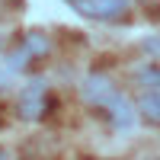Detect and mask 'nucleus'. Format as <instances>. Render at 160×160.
<instances>
[{
	"label": "nucleus",
	"mask_w": 160,
	"mask_h": 160,
	"mask_svg": "<svg viewBox=\"0 0 160 160\" xmlns=\"http://www.w3.org/2000/svg\"><path fill=\"white\" fill-rule=\"evenodd\" d=\"M83 96L90 106H99V109H109V106L122 96L118 93V87L112 83L106 74H90L87 77V83H83Z\"/></svg>",
	"instance_id": "nucleus-3"
},
{
	"label": "nucleus",
	"mask_w": 160,
	"mask_h": 160,
	"mask_svg": "<svg viewBox=\"0 0 160 160\" xmlns=\"http://www.w3.org/2000/svg\"><path fill=\"white\" fill-rule=\"evenodd\" d=\"M48 109V83L45 80H32L29 87L19 93V115L35 122V118H42Z\"/></svg>",
	"instance_id": "nucleus-2"
},
{
	"label": "nucleus",
	"mask_w": 160,
	"mask_h": 160,
	"mask_svg": "<svg viewBox=\"0 0 160 160\" xmlns=\"http://www.w3.org/2000/svg\"><path fill=\"white\" fill-rule=\"evenodd\" d=\"M68 3L87 19H99V22H112V19H125L131 10V0H68Z\"/></svg>",
	"instance_id": "nucleus-1"
},
{
	"label": "nucleus",
	"mask_w": 160,
	"mask_h": 160,
	"mask_svg": "<svg viewBox=\"0 0 160 160\" xmlns=\"http://www.w3.org/2000/svg\"><path fill=\"white\" fill-rule=\"evenodd\" d=\"M0 83H3V77H0Z\"/></svg>",
	"instance_id": "nucleus-6"
},
{
	"label": "nucleus",
	"mask_w": 160,
	"mask_h": 160,
	"mask_svg": "<svg viewBox=\"0 0 160 160\" xmlns=\"http://www.w3.org/2000/svg\"><path fill=\"white\" fill-rule=\"evenodd\" d=\"M48 51V38L42 35V32H29L22 38V45L10 55V71H19V68H26L32 58H42Z\"/></svg>",
	"instance_id": "nucleus-4"
},
{
	"label": "nucleus",
	"mask_w": 160,
	"mask_h": 160,
	"mask_svg": "<svg viewBox=\"0 0 160 160\" xmlns=\"http://www.w3.org/2000/svg\"><path fill=\"white\" fill-rule=\"evenodd\" d=\"M141 109H144V115L151 118V122H157V87H148L144 90V96H141Z\"/></svg>",
	"instance_id": "nucleus-5"
}]
</instances>
